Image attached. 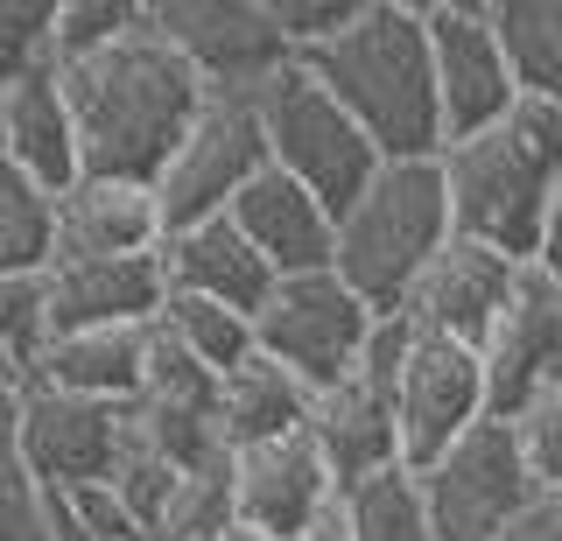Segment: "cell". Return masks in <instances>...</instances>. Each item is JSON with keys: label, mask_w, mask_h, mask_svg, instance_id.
<instances>
[{"label": "cell", "mask_w": 562, "mask_h": 541, "mask_svg": "<svg viewBox=\"0 0 562 541\" xmlns=\"http://www.w3.org/2000/svg\"><path fill=\"white\" fill-rule=\"evenodd\" d=\"M471 352L485 373V422H506L535 394L562 387V274L549 260H527L514 274V295Z\"/></svg>", "instance_id": "obj_9"}, {"label": "cell", "mask_w": 562, "mask_h": 541, "mask_svg": "<svg viewBox=\"0 0 562 541\" xmlns=\"http://www.w3.org/2000/svg\"><path fill=\"white\" fill-rule=\"evenodd\" d=\"M268 169V142H260L254 99H204V113L190 120V134L155 177V218L162 233L225 218V204Z\"/></svg>", "instance_id": "obj_8"}, {"label": "cell", "mask_w": 562, "mask_h": 541, "mask_svg": "<svg viewBox=\"0 0 562 541\" xmlns=\"http://www.w3.org/2000/svg\"><path fill=\"white\" fill-rule=\"evenodd\" d=\"M43 295H49V338H64V330H140L162 309V268H155V253L70 260V268H43Z\"/></svg>", "instance_id": "obj_19"}, {"label": "cell", "mask_w": 562, "mask_h": 541, "mask_svg": "<svg viewBox=\"0 0 562 541\" xmlns=\"http://www.w3.org/2000/svg\"><path fill=\"white\" fill-rule=\"evenodd\" d=\"M49 204L29 177L0 162V274H43L49 268Z\"/></svg>", "instance_id": "obj_28"}, {"label": "cell", "mask_w": 562, "mask_h": 541, "mask_svg": "<svg viewBox=\"0 0 562 541\" xmlns=\"http://www.w3.org/2000/svg\"><path fill=\"white\" fill-rule=\"evenodd\" d=\"M338 520H345V541H429V520H422V493H415L408 464H386L373 478L345 485Z\"/></svg>", "instance_id": "obj_25"}, {"label": "cell", "mask_w": 562, "mask_h": 541, "mask_svg": "<svg viewBox=\"0 0 562 541\" xmlns=\"http://www.w3.org/2000/svg\"><path fill=\"white\" fill-rule=\"evenodd\" d=\"M0 387H22V380H14V365H8V359H0Z\"/></svg>", "instance_id": "obj_41"}, {"label": "cell", "mask_w": 562, "mask_h": 541, "mask_svg": "<svg viewBox=\"0 0 562 541\" xmlns=\"http://www.w3.org/2000/svg\"><path fill=\"white\" fill-rule=\"evenodd\" d=\"M485 29L506 57L514 92L562 106V8L555 0H485Z\"/></svg>", "instance_id": "obj_24"}, {"label": "cell", "mask_w": 562, "mask_h": 541, "mask_svg": "<svg viewBox=\"0 0 562 541\" xmlns=\"http://www.w3.org/2000/svg\"><path fill=\"white\" fill-rule=\"evenodd\" d=\"M471 422H485L479 352L415 330L408 359H401V373H394V450H401V464H408V471L436 464Z\"/></svg>", "instance_id": "obj_13"}, {"label": "cell", "mask_w": 562, "mask_h": 541, "mask_svg": "<svg viewBox=\"0 0 562 541\" xmlns=\"http://www.w3.org/2000/svg\"><path fill=\"white\" fill-rule=\"evenodd\" d=\"M14 394L22 387H0V471H14Z\"/></svg>", "instance_id": "obj_38"}, {"label": "cell", "mask_w": 562, "mask_h": 541, "mask_svg": "<svg viewBox=\"0 0 562 541\" xmlns=\"http://www.w3.org/2000/svg\"><path fill=\"white\" fill-rule=\"evenodd\" d=\"M57 0H0V92L57 71Z\"/></svg>", "instance_id": "obj_31"}, {"label": "cell", "mask_w": 562, "mask_h": 541, "mask_svg": "<svg viewBox=\"0 0 562 541\" xmlns=\"http://www.w3.org/2000/svg\"><path fill=\"white\" fill-rule=\"evenodd\" d=\"M330 506H338V485L303 443V429L254 443V450H233V520L239 528H254L268 541H295Z\"/></svg>", "instance_id": "obj_15"}, {"label": "cell", "mask_w": 562, "mask_h": 541, "mask_svg": "<svg viewBox=\"0 0 562 541\" xmlns=\"http://www.w3.org/2000/svg\"><path fill=\"white\" fill-rule=\"evenodd\" d=\"M295 541H345V520H338V506H330L324 520H310V528L295 534Z\"/></svg>", "instance_id": "obj_39"}, {"label": "cell", "mask_w": 562, "mask_h": 541, "mask_svg": "<svg viewBox=\"0 0 562 541\" xmlns=\"http://www.w3.org/2000/svg\"><path fill=\"white\" fill-rule=\"evenodd\" d=\"M303 415H310V394L260 352L239 359L233 373H218V443L225 450H254V443H274V436H295Z\"/></svg>", "instance_id": "obj_23"}, {"label": "cell", "mask_w": 562, "mask_h": 541, "mask_svg": "<svg viewBox=\"0 0 562 541\" xmlns=\"http://www.w3.org/2000/svg\"><path fill=\"white\" fill-rule=\"evenodd\" d=\"M140 365H148V324L140 330H64L43 345L29 380L78 401H105V408H127L140 394Z\"/></svg>", "instance_id": "obj_22"}, {"label": "cell", "mask_w": 562, "mask_h": 541, "mask_svg": "<svg viewBox=\"0 0 562 541\" xmlns=\"http://www.w3.org/2000/svg\"><path fill=\"white\" fill-rule=\"evenodd\" d=\"M422 43H429V84H436V127L450 142L499 127L520 106L506 57L485 29V0H422Z\"/></svg>", "instance_id": "obj_11"}, {"label": "cell", "mask_w": 562, "mask_h": 541, "mask_svg": "<svg viewBox=\"0 0 562 541\" xmlns=\"http://www.w3.org/2000/svg\"><path fill=\"white\" fill-rule=\"evenodd\" d=\"M49 345V295L43 274H0V359L14 365V380L35 373Z\"/></svg>", "instance_id": "obj_32"}, {"label": "cell", "mask_w": 562, "mask_h": 541, "mask_svg": "<svg viewBox=\"0 0 562 541\" xmlns=\"http://www.w3.org/2000/svg\"><path fill=\"white\" fill-rule=\"evenodd\" d=\"M450 233L506 260L555 268V198H562V106L520 99L499 127L436 148Z\"/></svg>", "instance_id": "obj_2"}, {"label": "cell", "mask_w": 562, "mask_h": 541, "mask_svg": "<svg viewBox=\"0 0 562 541\" xmlns=\"http://www.w3.org/2000/svg\"><path fill=\"white\" fill-rule=\"evenodd\" d=\"M113 458H120V408L22 380V394H14V471L29 485H43V493L105 485Z\"/></svg>", "instance_id": "obj_12"}, {"label": "cell", "mask_w": 562, "mask_h": 541, "mask_svg": "<svg viewBox=\"0 0 562 541\" xmlns=\"http://www.w3.org/2000/svg\"><path fill=\"white\" fill-rule=\"evenodd\" d=\"M218 541H268V534H254V528H239V520H233V528H225Z\"/></svg>", "instance_id": "obj_40"}, {"label": "cell", "mask_w": 562, "mask_h": 541, "mask_svg": "<svg viewBox=\"0 0 562 541\" xmlns=\"http://www.w3.org/2000/svg\"><path fill=\"white\" fill-rule=\"evenodd\" d=\"M70 506H78V520H85V534H92V541H140L134 520L113 506V493H105V485H78V493H70Z\"/></svg>", "instance_id": "obj_36"}, {"label": "cell", "mask_w": 562, "mask_h": 541, "mask_svg": "<svg viewBox=\"0 0 562 541\" xmlns=\"http://www.w3.org/2000/svg\"><path fill=\"white\" fill-rule=\"evenodd\" d=\"M527 260H506L479 247V239H443L436 260L422 268V282L408 289V303H401V317L415 330H429V338H450V345H479L492 317H499V303L514 295V274Z\"/></svg>", "instance_id": "obj_14"}, {"label": "cell", "mask_w": 562, "mask_h": 541, "mask_svg": "<svg viewBox=\"0 0 562 541\" xmlns=\"http://www.w3.org/2000/svg\"><path fill=\"white\" fill-rule=\"evenodd\" d=\"M310 84L373 142L380 162H436V84L422 43V0H359V14L330 43L295 57Z\"/></svg>", "instance_id": "obj_3"}, {"label": "cell", "mask_w": 562, "mask_h": 541, "mask_svg": "<svg viewBox=\"0 0 562 541\" xmlns=\"http://www.w3.org/2000/svg\"><path fill=\"white\" fill-rule=\"evenodd\" d=\"M415 493H422L429 541H492L527 499H541V485L527 478V464L514 450V429L471 422L443 458L415 471Z\"/></svg>", "instance_id": "obj_7"}, {"label": "cell", "mask_w": 562, "mask_h": 541, "mask_svg": "<svg viewBox=\"0 0 562 541\" xmlns=\"http://www.w3.org/2000/svg\"><path fill=\"white\" fill-rule=\"evenodd\" d=\"M506 429H514V450H520L527 478H535L541 493H562V387L535 394L520 415H506Z\"/></svg>", "instance_id": "obj_33"}, {"label": "cell", "mask_w": 562, "mask_h": 541, "mask_svg": "<svg viewBox=\"0 0 562 541\" xmlns=\"http://www.w3.org/2000/svg\"><path fill=\"white\" fill-rule=\"evenodd\" d=\"M155 268H162V295H198V303H218V309H233V317H254L274 295L268 260L246 253V239L225 218L162 233L155 239Z\"/></svg>", "instance_id": "obj_20"}, {"label": "cell", "mask_w": 562, "mask_h": 541, "mask_svg": "<svg viewBox=\"0 0 562 541\" xmlns=\"http://www.w3.org/2000/svg\"><path fill=\"white\" fill-rule=\"evenodd\" d=\"M450 239V204L436 162H380L373 183L330 218V274L373 317H401L408 289Z\"/></svg>", "instance_id": "obj_4"}, {"label": "cell", "mask_w": 562, "mask_h": 541, "mask_svg": "<svg viewBox=\"0 0 562 541\" xmlns=\"http://www.w3.org/2000/svg\"><path fill=\"white\" fill-rule=\"evenodd\" d=\"M225 225L246 239L254 260H268L274 282L330 268V212L310 198V190H295L281 169H260V177L225 204Z\"/></svg>", "instance_id": "obj_18"}, {"label": "cell", "mask_w": 562, "mask_h": 541, "mask_svg": "<svg viewBox=\"0 0 562 541\" xmlns=\"http://www.w3.org/2000/svg\"><path fill=\"white\" fill-rule=\"evenodd\" d=\"M155 239H162V218H155V190H140V183L78 177L49 204V268L134 260V253H155Z\"/></svg>", "instance_id": "obj_17"}, {"label": "cell", "mask_w": 562, "mask_h": 541, "mask_svg": "<svg viewBox=\"0 0 562 541\" xmlns=\"http://www.w3.org/2000/svg\"><path fill=\"white\" fill-rule=\"evenodd\" d=\"M105 493H113V506L134 520V534H148L155 514H162L169 493H176V471L127 429V415H120V458H113V471H105Z\"/></svg>", "instance_id": "obj_29"}, {"label": "cell", "mask_w": 562, "mask_h": 541, "mask_svg": "<svg viewBox=\"0 0 562 541\" xmlns=\"http://www.w3.org/2000/svg\"><path fill=\"white\" fill-rule=\"evenodd\" d=\"M148 0H57V71L64 64H85L99 49H113L120 36H134Z\"/></svg>", "instance_id": "obj_30"}, {"label": "cell", "mask_w": 562, "mask_h": 541, "mask_svg": "<svg viewBox=\"0 0 562 541\" xmlns=\"http://www.w3.org/2000/svg\"><path fill=\"white\" fill-rule=\"evenodd\" d=\"M0 541H49L43 534V493L22 471H0Z\"/></svg>", "instance_id": "obj_35"}, {"label": "cell", "mask_w": 562, "mask_h": 541, "mask_svg": "<svg viewBox=\"0 0 562 541\" xmlns=\"http://www.w3.org/2000/svg\"><path fill=\"white\" fill-rule=\"evenodd\" d=\"M0 162L14 177H29L43 198H64L78 183V134H70L57 71H35L0 92Z\"/></svg>", "instance_id": "obj_21"}, {"label": "cell", "mask_w": 562, "mask_h": 541, "mask_svg": "<svg viewBox=\"0 0 562 541\" xmlns=\"http://www.w3.org/2000/svg\"><path fill=\"white\" fill-rule=\"evenodd\" d=\"M254 120H260V142H268V169H281L295 190H310L330 218H338L380 169L373 142L316 92L303 64H281V71L260 84Z\"/></svg>", "instance_id": "obj_5"}, {"label": "cell", "mask_w": 562, "mask_h": 541, "mask_svg": "<svg viewBox=\"0 0 562 541\" xmlns=\"http://www.w3.org/2000/svg\"><path fill=\"white\" fill-rule=\"evenodd\" d=\"M492 541H562V493H541V499H527L514 520H506Z\"/></svg>", "instance_id": "obj_37"}, {"label": "cell", "mask_w": 562, "mask_h": 541, "mask_svg": "<svg viewBox=\"0 0 562 541\" xmlns=\"http://www.w3.org/2000/svg\"><path fill=\"white\" fill-rule=\"evenodd\" d=\"M303 443L316 450V464L330 471V485H359L373 471L401 464L394 450V387L366 380L359 365L338 380V387L310 394V415H303Z\"/></svg>", "instance_id": "obj_16"}, {"label": "cell", "mask_w": 562, "mask_h": 541, "mask_svg": "<svg viewBox=\"0 0 562 541\" xmlns=\"http://www.w3.org/2000/svg\"><path fill=\"white\" fill-rule=\"evenodd\" d=\"M148 29L190 64L211 99H254L281 64H295L260 0H148Z\"/></svg>", "instance_id": "obj_10"}, {"label": "cell", "mask_w": 562, "mask_h": 541, "mask_svg": "<svg viewBox=\"0 0 562 541\" xmlns=\"http://www.w3.org/2000/svg\"><path fill=\"white\" fill-rule=\"evenodd\" d=\"M260 14H268V29L281 36V49L303 57V49L338 36L351 14H359V0H260Z\"/></svg>", "instance_id": "obj_34"}, {"label": "cell", "mask_w": 562, "mask_h": 541, "mask_svg": "<svg viewBox=\"0 0 562 541\" xmlns=\"http://www.w3.org/2000/svg\"><path fill=\"white\" fill-rule=\"evenodd\" d=\"M57 92L70 106V134H78V177L140 183V190H155L162 162L176 155V142L190 134V120L211 99L190 78V64L148 29V14L113 49H99L85 64H64Z\"/></svg>", "instance_id": "obj_1"}, {"label": "cell", "mask_w": 562, "mask_h": 541, "mask_svg": "<svg viewBox=\"0 0 562 541\" xmlns=\"http://www.w3.org/2000/svg\"><path fill=\"white\" fill-rule=\"evenodd\" d=\"M225 528H233V450L211 458L204 471H183L169 506L155 514V528L140 541H218Z\"/></svg>", "instance_id": "obj_27"}, {"label": "cell", "mask_w": 562, "mask_h": 541, "mask_svg": "<svg viewBox=\"0 0 562 541\" xmlns=\"http://www.w3.org/2000/svg\"><path fill=\"white\" fill-rule=\"evenodd\" d=\"M155 330H162V338H169L183 359H198L211 380L233 373L239 359H254V317H233V309L198 303V295H162Z\"/></svg>", "instance_id": "obj_26"}, {"label": "cell", "mask_w": 562, "mask_h": 541, "mask_svg": "<svg viewBox=\"0 0 562 541\" xmlns=\"http://www.w3.org/2000/svg\"><path fill=\"white\" fill-rule=\"evenodd\" d=\"M373 330V309L351 295L338 274H289L254 309V352L281 365L303 394H324L359 365V345Z\"/></svg>", "instance_id": "obj_6"}]
</instances>
